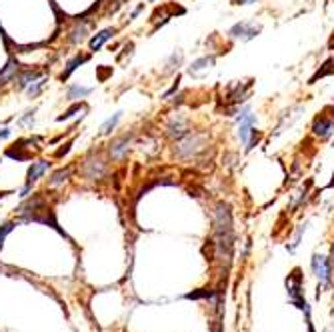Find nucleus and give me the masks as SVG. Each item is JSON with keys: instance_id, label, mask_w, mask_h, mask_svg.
<instances>
[{"instance_id": "obj_1", "label": "nucleus", "mask_w": 334, "mask_h": 332, "mask_svg": "<svg viewBox=\"0 0 334 332\" xmlns=\"http://www.w3.org/2000/svg\"><path fill=\"white\" fill-rule=\"evenodd\" d=\"M214 252L216 259L226 262V266L232 260V248H234V232H232V214L230 206L220 202L214 210Z\"/></svg>"}, {"instance_id": "obj_2", "label": "nucleus", "mask_w": 334, "mask_h": 332, "mask_svg": "<svg viewBox=\"0 0 334 332\" xmlns=\"http://www.w3.org/2000/svg\"><path fill=\"white\" fill-rule=\"evenodd\" d=\"M206 146H208V136L205 132H188L174 142V154L182 160H190L198 156Z\"/></svg>"}, {"instance_id": "obj_3", "label": "nucleus", "mask_w": 334, "mask_h": 332, "mask_svg": "<svg viewBox=\"0 0 334 332\" xmlns=\"http://www.w3.org/2000/svg\"><path fill=\"white\" fill-rule=\"evenodd\" d=\"M108 172V160L100 150H90L82 162H80V174L88 180H100Z\"/></svg>"}, {"instance_id": "obj_4", "label": "nucleus", "mask_w": 334, "mask_h": 332, "mask_svg": "<svg viewBox=\"0 0 334 332\" xmlns=\"http://www.w3.org/2000/svg\"><path fill=\"white\" fill-rule=\"evenodd\" d=\"M132 138H134L132 132H126V134H120V136L112 138L110 144H108V156L112 160H124L126 158L128 148L132 144Z\"/></svg>"}, {"instance_id": "obj_5", "label": "nucleus", "mask_w": 334, "mask_h": 332, "mask_svg": "<svg viewBox=\"0 0 334 332\" xmlns=\"http://www.w3.org/2000/svg\"><path fill=\"white\" fill-rule=\"evenodd\" d=\"M190 130H188V120H186V116H182V114H172L170 118H168L166 122V136H170V138H182L184 134H188Z\"/></svg>"}, {"instance_id": "obj_6", "label": "nucleus", "mask_w": 334, "mask_h": 332, "mask_svg": "<svg viewBox=\"0 0 334 332\" xmlns=\"http://www.w3.org/2000/svg\"><path fill=\"white\" fill-rule=\"evenodd\" d=\"M312 132H314L318 138L326 140L330 138V134L334 132V118L328 116V110H324L322 114H318L312 122Z\"/></svg>"}, {"instance_id": "obj_7", "label": "nucleus", "mask_w": 334, "mask_h": 332, "mask_svg": "<svg viewBox=\"0 0 334 332\" xmlns=\"http://www.w3.org/2000/svg\"><path fill=\"white\" fill-rule=\"evenodd\" d=\"M258 32L260 26H256L254 22H238L228 30V34L232 38H242V40H252Z\"/></svg>"}, {"instance_id": "obj_8", "label": "nucleus", "mask_w": 334, "mask_h": 332, "mask_svg": "<svg viewBox=\"0 0 334 332\" xmlns=\"http://www.w3.org/2000/svg\"><path fill=\"white\" fill-rule=\"evenodd\" d=\"M312 270H314V274L318 276V280H320L322 284L330 282V262H328L326 256L314 254V256H312Z\"/></svg>"}, {"instance_id": "obj_9", "label": "nucleus", "mask_w": 334, "mask_h": 332, "mask_svg": "<svg viewBox=\"0 0 334 332\" xmlns=\"http://www.w3.org/2000/svg\"><path fill=\"white\" fill-rule=\"evenodd\" d=\"M88 32H90V24H86L84 19L78 16V19H76L75 28L68 32V42L75 44V46H78V44H82V42L88 38Z\"/></svg>"}, {"instance_id": "obj_10", "label": "nucleus", "mask_w": 334, "mask_h": 332, "mask_svg": "<svg viewBox=\"0 0 334 332\" xmlns=\"http://www.w3.org/2000/svg\"><path fill=\"white\" fill-rule=\"evenodd\" d=\"M50 170V162L48 160H44V158H40V160H34L32 164L28 166V172H26V182L28 185H34L36 180H40L46 172Z\"/></svg>"}, {"instance_id": "obj_11", "label": "nucleus", "mask_w": 334, "mask_h": 332, "mask_svg": "<svg viewBox=\"0 0 334 332\" xmlns=\"http://www.w3.org/2000/svg\"><path fill=\"white\" fill-rule=\"evenodd\" d=\"M118 32V28H114V26H108V28H104V30H100V32H96L90 40H88V46H90V52H98L108 40H110L114 34Z\"/></svg>"}, {"instance_id": "obj_12", "label": "nucleus", "mask_w": 334, "mask_h": 332, "mask_svg": "<svg viewBox=\"0 0 334 332\" xmlns=\"http://www.w3.org/2000/svg\"><path fill=\"white\" fill-rule=\"evenodd\" d=\"M20 70V62L16 56H10L8 58V62L2 66V70H0V86H4V84H8V82H12L14 80V76L18 74Z\"/></svg>"}, {"instance_id": "obj_13", "label": "nucleus", "mask_w": 334, "mask_h": 332, "mask_svg": "<svg viewBox=\"0 0 334 332\" xmlns=\"http://www.w3.org/2000/svg\"><path fill=\"white\" fill-rule=\"evenodd\" d=\"M38 76H40V72L34 70V68H26V70L20 68L18 74H16L14 80H12V82H14V88H16V90H26V86H28L34 78H38Z\"/></svg>"}, {"instance_id": "obj_14", "label": "nucleus", "mask_w": 334, "mask_h": 332, "mask_svg": "<svg viewBox=\"0 0 334 332\" xmlns=\"http://www.w3.org/2000/svg\"><path fill=\"white\" fill-rule=\"evenodd\" d=\"M90 60V54H84V52H78V54L75 56V58H70L68 62H66V66H64V70H62V74H60V80L64 82V80H68L70 78V74L75 72L78 66H82L84 62H88Z\"/></svg>"}, {"instance_id": "obj_15", "label": "nucleus", "mask_w": 334, "mask_h": 332, "mask_svg": "<svg viewBox=\"0 0 334 332\" xmlns=\"http://www.w3.org/2000/svg\"><path fill=\"white\" fill-rule=\"evenodd\" d=\"M72 172H75V166L72 164L54 170V172L50 174V178H48V186H62L70 176H72Z\"/></svg>"}, {"instance_id": "obj_16", "label": "nucleus", "mask_w": 334, "mask_h": 332, "mask_svg": "<svg viewBox=\"0 0 334 332\" xmlns=\"http://www.w3.org/2000/svg\"><path fill=\"white\" fill-rule=\"evenodd\" d=\"M90 93H92L90 86L72 84V86H68V90H66V100H70V102H80V100H84Z\"/></svg>"}, {"instance_id": "obj_17", "label": "nucleus", "mask_w": 334, "mask_h": 332, "mask_svg": "<svg viewBox=\"0 0 334 332\" xmlns=\"http://www.w3.org/2000/svg\"><path fill=\"white\" fill-rule=\"evenodd\" d=\"M46 84H48V74H40L38 78H34V80L26 86V94H28L30 98H36V96L42 94V90H44Z\"/></svg>"}, {"instance_id": "obj_18", "label": "nucleus", "mask_w": 334, "mask_h": 332, "mask_svg": "<svg viewBox=\"0 0 334 332\" xmlns=\"http://www.w3.org/2000/svg\"><path fill=\"white\" fill-rule=\"evenodd\" d=\"M24 148H26V146H22V140H18L16 144H12L10 148H6V152H4V154H6L8 158L18 160V162H20V160H28V158L32 156V152H26Z\"/></svg>"}, {"instance_id": "obj_19", "label": "nucleus", "mask_w": 334, "mask_h": 332, "mask_svg": "<svg viewBox=\"0 0 334 332\" xmlns=\"http://www.w3.org/2000/svg\"><path fill=\"white\" fill-rule=\"evenodd\" d=\"M122 114L124 112H116V114H112L110 118L100 126V130H98V136H110L112 132L116 130V126H118V122H120V118H122Z\"/></svg>"}, {"instance_id": "obj_20", "label": "nucleus", "mask_w": 334, "mask_h": 332, "mask_svg": "<svg viewBox=\"0 0 334 332\" xmlns=\"http://www.w3.org/2000/svg\"><path fill=\"white\" fill-rule=\"evenodd\" d=\"M210 66H214V56H205V58H198V60H194V62L190 64L188 72H190V74H198L200 70H206V68H210Z\"/></svg>"}, {"instance_id": "obj_21", "label": "nucleus", "mask_w": 334, "mask_h": 332, "mask_svg": "<svg viewBox=\"0 0 334 332\" xmlns=\"http://www.w3.org/2000/svg\"><path fill=\"white\" fill-rule=\"evenodd\" d=\"M328 74H334V56H332V58H328V60L322 64V68H318V70H316L314 76L308 80V84H314L318 78H322V76H328Z\"/></svg>"}, {"instance_id": "obj_22", "label": "nucleus", "mask_w": 334, "mask_h": 332, "mask_svg": "<svg viewBox=\"0 0 334 332\" xmlns=\"http://www.w3.org/2000/svg\"><path fill=\"white\" fill-rule=\"evenodd\" d=\"M84 108H88V106H86L84 102H75V104H72V106H70L68 110H64L62 114H60V116H58V118H56V122H64V120H70V118L75 116L76 112L84 110Z\"/></svg>"}, {"instance_id": "obj_23", "label": "nucleus", "mask_w": 334, "mask_h": 332, "mask_svg": "<svg viewBox=\"0 0 334 332\" xmlns=\"http://www.w3.org/2000/svg\"><path fill=\"white\" fill-rule=\"evenodd\" d=\"M14 226H16V222L8 220V222H2L0 224V250H2V244H4V240H6V236L14 230Z\"/></svg>"}, {"instance_id": "obj_24", "label": "nucleus", "mask_w": 334, "mask_h": 332, "mask_svg": "<svg viewBox=\"0 0 334 332\" xmlns=\"http://www.w3.org/2000/svg\"><path fill=\"white\" fill-rule=\"evenodd\" d=\"M34 114H36V108H30V110L24 112V116L18 120L20 126H32L34 124Z\"/></svg>"}, {"instance_id": "obj_25", "label": "nucleus", "mask_w": 334, "mask_h": 332, "mask_svg": "<svg viewBox=\"0 0 334 332\" xmlns=\"http://www.w3.org/2000/svg\"><path fill=\"white\" fill-rule=\"evenodd\" d=\"M70 146H72V142H66V144H62V148H58L54 152V156L56 158H62L64 154H68L70 152Z\"/></svg>"}, {"instance_id": "obj_26", "label": "nucleus", "mask_w": 334, "mask_h": 332, "mask_svg": "<svg viewBox=\"0 0 334 332\" xmlns=\"http://www.w3.org/2000/svg\"><path fill=\"white\" fill-rule=\"evenodd\" d=\"M142 10H144V4H138V6H136L132 12H130V19L128 20H134L136 16H138V14H140V12H142Z\"/></svg>"}, {"instance_id": "obj_27", "label": "nucleus", "mask_w": 334, "mask_h": 332, "mask_svg": "<svg viewBox=\"0 0 334 332\" xmlns=\"http://www.w3.org/2000/svg\"><path fill=\"white\" fill-rule=\"evenodd\" d=\"M12 132H10V128H2L0 130V140H4V138H8Z\"/></svg>"}, {"instance_id": "obj_28", "label": "nucleus", "mask_w": 334, "mask_h": 332, "mask_svg": "<svg viewBox=\"0 0 334 332\" xmlns=\"http://www.w3.org/2000/svg\"><path fill=\"white\" fill-rule=\"evenodd\" d=\"M8 194H12V192H10V190H0V200H2L4 196H8Z\"/></svg>"}, {"instance_id": "obj_29", "label": "nucleus", "mask_w": 334, "mask_h": 332, "mask_svg": "<svg viewBox=\"0 0 334 332\" xmlns=\"http://www.w3.org/2000/svg\"><path fill=\"white\" fill-rule=\"evenodd\" d=\"M250 2H254V0H234V4H250Z\"/></svg>"}, {"instance_id": "obj_30", "label": "nucleus", "mask_w": 334, "mask_h": 332, "mask_svg": "<svg viewBox=\"0 0 334 332\" xmlns=\"http://www.w3.org/2000/svg\"><path fill=\"white\" fill-rule=\"evenodd\" d=\"M328 48L334 50V34H332V38H330V42H328Z\"/></svg>"}, {"instance_id": "obj_31", "label": "nucleus", "mask_w": 334, "mask_h": 332, "mask_svg": "<svg viewBox=\"0 0 334 332\" xmlns=\"http://www.w3.org/2000/svg\"><path fill=\"white\" fill-rule=\"evenodd\" d=\"M212 332H222V330H220V326H214V328H212Z\"/></svg>"}, {"instance_id": "obj_32", "label": "nucleus", "mask_w": 334, "mask_h": 332, "mask_svg": "<svg viewBox=\"0 0 334 332\" xmlns=\"http://www.w3.org/2000/svg\"><path fill=\"white\" fill-rule=\"evenodd\" d=\"M330 186H334V176H332V180H330Z\"/></svg>"}, {"instance_id": "obj_33", "label": "nucleus", "mask_w": 334, "mask_h": 332, "mask_svg": "<svg viewBox=\"0 0 334 332\" xmlns=\"http://www.w3.org/2000/svg\"><path fill=\"white\" fill-rule=\"evenodd\" d=\"M149 2H156V0H149Z\"/></svg>"}, {"instance_id": "obj_34", "label": "nucleus", "mask_w": 334, "mask_h": 332, "mask_svg": "<svg viewBox=\"0 0 334 332\" xmlns=\"http://www.w3.org/2000/svg\"><path fill=\"white\" fill-rule=\"evenodd\" d=\"M122 2H126V0H122Z\"/></svg>"}, {"instance_id": "obj_35", "label": "nucleus", "mask_w": 334, "mask_h": 332, "mask_svg": "<svg viewBox=\"0 0 334 332\" xmlns=\"http://www.w3.org/2000/svg\"><path fill=\"white\" fill-rule=\"evenodd\" d=\"M0 88H2V86H0Z\"/></svg>"}]
</instances>
